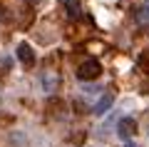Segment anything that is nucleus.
Returning a JSON list of instances; mask_svg holds the SVG:
<instances>
[{
	"mask_svg": "<svg viewBox=\"0 0 149 147\" xmlns=\"http://www.w3.org/2000/svg\"><path fill=\"white\" fill-rule=\"evenodd\" d=\"M100 75H102V65H100V60H95V58H90V60H85V63L77 65V80H82V82H92V80H97Z\"/></svg>",
	"mask_w": 149,
	"mask_h": 147,
	"instance_id": "f257e3e1",
	"label": "nucleus"
},
{
	"mask_svg": "<svg viewBox=\"0 0 149 147\" xmlns=\"http://www.w3.org/2000/svg\"><path fill=\"white\" fill-rule=\"evenodd\" d=\"M117 135L122 137V140H132V137L137 135V120H134V117H122V120L117 122Z\"/></svg>",
	"mask_w": 149,
	"mask_h": 147,
	"instance_id": "f03ea898",
	"label": "nucleus"
},
{
	"mask_svg": "<svg viewBox=\"0 0 149 147\" xmlns=\"http://www.w3.org/2000/svg\"><path fill=\"white\" fill-rule=\"evenodd\" d=\"M15 55H17V60H20L25 68H32V65H35V53H32V47L27 45V42H20V45H17Z\"/></svg>",
	"mask_w": 149,
	"mask_h": 147,
	"instance_id": "7ed1b4c3",
	"label": "nucleus"
},
{
	"mask_svg": "<svg viewBox=\"0 0 149 147\" xmlns=\"http://www.w3.org/2000/svg\"><path fill=\"white\" fill-rule=\"evenodd\" d=\"M57 82H60V80H57V72H55L52 68H47V70L42 72V90H45L47 95H52L55 90H57Z\"/></svg>",
	"mask_w": 149,
	"mask_h": 147,
	"instance_id": "20e7f679",
	"label": "nucleus"
},
{
	"mask_svg": "<svg viewBox=\"0 0 149 147\" xmlns=\"http://www.w3.org/2000/svg\"><path fill=\"white\" fill-rule=\"evenodd\" d=\"M112 102H114V95H112V92H104V95L100 97V100L95 102V107H92V112H95L97 117H102V115H104V112H107V110L112 107Z\"/></svg>",
	"mask_w": 149,
	"mask_h": 147,
	"instance_id": "39448f33",
	"label": "nucleus"
},
{
	"mask_svg": "<svg viewBox=\"0 0 149 147\" xmlns=\"http://www.w3.org/2000/svg\"><path fill=\"white\" fill-rule=\"evenodd\" d=\"M134 23L139 27H149V0H144L142 5H137L134 10Z\"/></svg>",
	"mask_w": 149,
	"mask_h": 147,
	"instance_id": "423d86ee",
	"label": "nucleus"
},
{
	"mask_svg": "<svg viewBox=\"0 0 149 147\" xmlns=\"http://www.w3.org/2000/svg\"><path fill=\"white\" fill-rule=\"evenodd\" d=\"M67 10L72 18H80V5H77V0H67Z\"/></svg>",
	"mask_w": 149,
	"mask_h": 147,
	"instance_id": "0eeeda50",
	"label": "nucleus"
},
{
	"mask_svg": "<svg viewBox=\"0 0 149 147\" xmlns=\"http://www.w3.org/2000/svg\"><path fill=\"white\" fill-rule=\"evenodd\" d=\"M127 147H137V145H132V142H129V140H127Z\"/></svg>",
	"mask_w": 149,
	"mask_h": 147,
	"instance_id": "6e6552de",
	"label": "nucleus"
},
{
	"mask_svg": "<svg viewBox=\"0 0 149 147\" xmlns=\"http://www.w3.org/2000/svg\"><path fill=\"white\" fill-rule=\"evenodd\" d=\"M147 58H149V50H147Z\"/></svg>",
	"mask_w": 149,
	"mask_h": 147,
	"instance_id": "1a4fd4ad",
	"label": "nucleus"
}]
</instances>
